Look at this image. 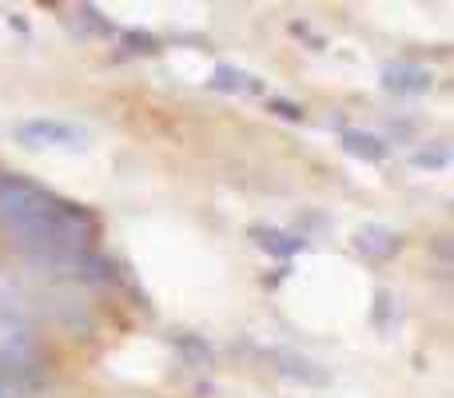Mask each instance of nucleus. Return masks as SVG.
<instances>
[{"mask_svg":"<svg viewBox=\"0 0 454 398\" xmlns=\"http://www.w3.org/2000/svg\"><path fill=\"white\" fill-rule=\"evenodd\" d=\"M24 136H44V140H76V132L72 128H56V124H28L24 128Z\"/></svg>","mask_w":454,"mask_h":398,"instance_id":"nucleus-1","label":"nucleus"}]
</instances>
